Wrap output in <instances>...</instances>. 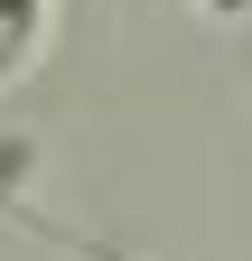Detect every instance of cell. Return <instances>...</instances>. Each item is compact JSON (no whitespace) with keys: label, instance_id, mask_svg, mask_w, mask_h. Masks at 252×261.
<instances>
[{"label":"cell","instance_id":"obj_2","mask_svg":"<svg viewBox=\"0 0 252 261\" xmlns=\"http://www.w3.org/2000/svg\"><path fill=\"white\" fill-rule=\"evenodd\" d=\"M206 19H252V0H196Z\"/></svg>","mask_w":252,"mask_h":261},{"label":"cell","instance_id":"obj_1","mask_svg":"<svg viewBox=\"0 0 252 261\" xmlns=\"http://www.w3.org/2000/svg\"><path fill=\"white\" fill-rule=\"evenodd\" d=\"M47 38V0H0V75H19Z\"/></svg>","mask_w":252,"mask_h":261}]
</instances>
